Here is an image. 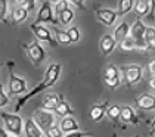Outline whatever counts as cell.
I'll list each match as a JSON object with an SVG mask.
<instances>
[{
  "instance_id": "cell-1",
  "label": "cell",
  "mask_w": 155,
  "mask_h": 137,
  "mask_svg": "<svg viewBox=\"0 0 155 137\" xmlns=\"http://www.w3.org/2000/svg\"><path fill=\"white\" fill-rule=\"evenodd\" d=\"M61 72H62V65L56 64V62L50 64V65L48 67V69H46V72H45L43 80L40 81L33 90L27 91L22 97H19V99H18V102H16V105H15V112H19L25 105H27V102H28V100H31L33 97H36L37 94H40V93H43V91L48 90L49 87L55 86V84H56V81L59 80Z\"/></svg>"
},
{
  "instance_id": "cell-2",
  "label": "cell",
  "mask_w": 155,
  "mask_h": 137,
  "mask_svg": "<svg viewBox=\"0 0 155 137\" xmlns=\"http://www.w3.org/2000/svg\"><path fill=\"white\" fill-rule=\"evenodd\" d=\"M0 118L5 124V130L9 131L12 136H21L22 134V118L18 114H9V112H0Z\"/></svg>"
},
{
  "instance_id": "cell-3",
  "label": "cell",
  "mask_w": 155,
  "mask_h": 137,
  "mask_svg": "<svg viewBox=\"0 0 155 137\" xmlns=\"http://www.w3.org/2000/svg\"><path fill=\"white\" fill-rule=\"evenodd\" d=\"M22 49L25 50L28 59L31 60V64L34 67H40L45 59H46V52L45 49L41 47V44L38 41H33V43H27V44H22Z\"/></svg>"
},
{
  "instance_id": "cell-4",
  "label": "cell",
  "mask_w": 155,
  "mask_h": 137,
  "mask_svg": "<svg viewBox=\"0 0 155 137\" xmlns=\"http://www.w3.org/2000/svg\"><path fill=\"white\" fill-rule=\"evenodd\" d=\"M145 30H146V25L142 22L140 18H137L130 28V37L134 40V46H136L137 50H148L149 49L146 41H145V38H143L145 37Z\"/></svg>"
},
{
  "instance_id": "cell-5",
  "label": "cell",
  "mask_w": 155,
  "mask_h": 137,
  "mask_svg": "<svg viewBox=\"0 0 155 137\" xmlns=\"http://www.w3.org/2000/svg\"><path fill=\"white\" fill-rule=\"evenodd\" d=\"M120 71H121V74H123L127 86L137 84L143 77V69L139 65H134V64L133 65H124V67L120 68Z\"/></svg>"
},
{
  "instance_id": "cell-6",
  "label": "cell",
  "mask_w": 155,
  "mask_h": 137,
  "mask_svg": "<svg viewBox=\"0 0 155 137\" xmlns=\"http://www.w3.org/2000/svg\"><path fill=\"white\" fill-rule=\"evenodd\" d=\"M48 22H52V24H58V18H55V13H53V8L50 5L49 0H45L43 5L40 6L38 9V13H37V18L34 24H48Z\"/></svg>"
},
{
  "instance_id": "cell-7",
  "label": "cell",
  "mask_w": 155,
  "mask_h": 137,
  "mask_svg": "<svg viewBox=\"0 0 155 137\" xmlns=\"http://www.w3.org/2000/svg\"><path fill=\"white\" fill-rule=\"evenodd\" d=\"M33 119H34V122H36L37 126L41 128V131H43V133H46L50 127L55 126V115L52 114V112H49V111L38 109V111L34 112Z\"/></svg>"
},
{
  "instance_id": "cell-8",
  "label": "cell",
  "mask_w": 155,
  "mask_h": 137,
  "mask_svg": "<svg viewBox=\"0 0 155 137\" xmlns=\"http://www.w3.org/2000/svg\"><path fill=\"white\" fill-rule=\"evenodd\" d=\"M30 30L33 31V34L36 35L40 41H45V43H48V44L52 46V47L58 46L56 40L52 37V34H50V30H49L48 27H45V25H41V24H34V22H33L31 25H30Z\"/></svg>"
},
{
  "instance_id": "cell-9",
  "label": "cell",
  "mask_w": 155,
  "mask_h": 137,
  "mask_svg": "<svg viewBox=\"0 0 155 137\" xmlns=\"http://www.w3.org/2000/svg\"><path fill=\"white\" fill-rule=\"evenodd\" d=\"M8 89H9V94L19 96V94L27 91V83H25L22 77H18V75L11 72L9 74V86H8Z\"/></svg>"
},
{
  "instance_id": "cell-10",
  "label": "cell",
  "mask_w": 155,
  "mask_h": 137,
  "mask_svg": "<svg viewBox=\"0 0 155 137\" xmlns=\"http://www.w3.org/2000/svg\"><path fill=\"white\" fill-rule=\"evenodd\" d=\"M95 15L97 18V21L101 24H104L105 27H112L115 21H117V12L111 11V9H102V8H96Z\"/></svg>"
},
{
  "instance_id": "cell-11",
  "label": "cell",
  "mask_w": 155,
  "mask_h": 137,
  "mask_svg": "<svg viewBox=\"0 0 155 137\" xmlns=\"http://www.w3.org/2000/svg\"><path fill=\"white\" fill-rule=\"evenodd\" d=\"M109 108V100H102L101 103H96L90 108L89 115H90V119L95 121V122H101L104 119V116L107 115V109Z\"/></svg>"
},
{
  "instance_id": "cell-12",
  "label": "cell",
  "mask_w": 155,
  "mask_h": 137,
  "mask_svg": "<svg viewBox=\"0 0 155 137\" xmlns=\"http://www.w3.org/2000/svg\"><path fill=\"white\" fill-rule=\"evenodd\" d=\"M134 102H136V106L145 112H149V111L155 109V96L149 94V93H142L140 96L136 97Z\"/></svg>"
},
{
  "instance_id": "cell-13",
  "label": "cell",
  "mask_w": 155,
  "mask_h": 137,
  "mask_svg": "<svg viewBox=\"0 0 155 137\" xmlns=\"http://www.w3.org/2000/svg\"><path fill=\"white\" fill-rule=\"evenodd\" d=\"M120 121H121V122H124V124L139 126V116L136 115L134 109H133L131 106H121Z\"/></svg>"
},
{
  "instance_id": "cell-14",
  "label": "cell",
  "mask_w": 155,
  "mask_h": 137,
  "mask_svg": "<svg viewBox=\"0 0 155 137\" xmlns=\"http://www.w3.org/2000/svg\"><path fill=\"white\" fill-rule=\"evenodd\" d=\"M115 40H114V37L111 34H104L102 35V38H101V41H99V50H101V53L104 55V56H109L112 52H114V49H115Z\"/></svg>"
},
{
  "instance_id": "cell-15",
  "label": "cell",
  "mask_w": 155,
  "mask_h": 137,
  "mask_svg": "<svg viewBox=\"0 0 155 137\" xmlns=\"http://www.w3.org/2000/svg\"><path fill=\"white\" fill-rule=\"evenodd\" d=\"M61 94H55V93H46L41 99V109L43 111H49V112H53L55 108H56V103L59 102Z\"/></svg>"
},
{
  "instance_id": "cell-16",
  "label": "cell",
  "mask_w": 155,
  "mask_h": 137,
  "mask_svg": "<svg viewBox=\"0 0 155 137\" xmlns=\"http://www.w3.org/2000/svg\"><path fill=\"white\" fill-rule=\"evenodd\" d=\"M59 128H61V131H62V133H65V134L80 131V126H78L77 119H74L72 116H65V118H62Z\"/></svg>"
},
{
  "instance_id": "cell-17",
  "label": "cell",
  "mask_w": 155,
  "mask_h": 137,
  "mask_svg": "<svg viewBox=\"0 0 155 137\" xmlns=\"http://www.w3.org/2000/svg\"><path fill=\"white\" fill-rule=\"evenodd\" d=\"M24 133H25V137H43V134H45V133L41 131V128L34 122L33 118H28V119L25 121Z\"/></svg>"
},
{
  "instance_id": "cell-18",
  "label": "cell",
  "mask_w": 155,
  "mask_h": 137,
  "mask_svg": "<svg viewBox=\"0 0 155 137\" xmlns=\"http://www.w3.org/2000/svg\"><path fill=\"white\" fill-rule=\"evenodd\" d=\"M129 34H130V27H129V24L127 22H121L115 28V31H114V34H112V37H114V40H115V44H121L123 41H124V38L126 37H129Z\"/></svg>"
},
{
  "instance_id": "cell-19",
  "label": "cell",
  "mask_w": 155,
  "mask_h": 137,
  "mask_svg": "<svg viewBox=\"0 0 155 137\" xmlns=\"http://www.w3.org/2000/svg\"><path fill=\"white\" fill-rule=\"evenodd\" d=\"M53 112L58 115V116H62V118H65V116H71L72 115V108L70 106V103L64 99L62 94H61L59 102L56 103V108H55Z\"/></svg>"
},
{
  "instance_id": "cell-20",
  "label": "cell",
  "mask_w": 155,
  "mask_h": 137,
  "mask_svg": "<svg viewBox=\"0 0 155 137\" xmlns=\"http://www.w3.org/2000/svg\"><path fill=\"white\" fill-rule=\"evenodd\" d=\"M28 16V11L27 8L22 6H15L12 11V24L13 25H18V24H22Z\"/></svg>"
},
{
  "instance_id": "cell-21",
  "label": "cell",
  "mask_w": 155,
  "mask_h": 137,
  "mask_svg": "<svg viewBox=\"0 0 155 137\" xmlns=\"http://www.w3.org/2000/svg\"><path fill=\"white\" fill-rule=\"evenodd\" d=\"M133 6H134V0H118L117 16H124L133 9Z\"/></svg>"
},
{
  "instance_id": "cell-22",
  "label": "cell",
  "mask_w": 155,
  "mask_h": 137,
  "mask_svg": "<svg viewBox=\"0 0 155 137\" xmlns=\"http://www.w3.org/2000/svg\"><path fill=\"white\" fill-rule=\"evenodd\" d=\"M133 9H134L137 16H148V13H149V5L142 2V0H136Z\"/></svg>"
},
{
  "instance_id": "cell-23",
  "label": "cell",
  "mask_w": 155,
  "mask_h": 137,
  "mask_svg": "<svg viewBox=\"0 0 155 137\" xmlns=\"http://www.w3.org/2000/svg\"><path fill=\"white\" fill-rule=\"evenodd\" d=\"M55 35H56V43L61 46H70L71 44V40L67 34V31H62V30H55Z\"/></svg>"
},
{
  "instance_id": "cell-24",
  "label": "cell",
  "mask_w": 155,
  "mask_h": 137,
  "mask_svg": "<svg viewBox=\"0 0 155 137\" xmlns=\"http://www.w3.org/2000/svg\"><path fill=\"white\" fill-rule=\"evenodd\" d=\"M120 114H121V106H118V105H112V106H109L107 109V115L115 122V124H118Z\"/></svg>"
},
{
  "instance_id": "cell-25",
  "label": "cell",
  "mask_w": 155,
  "mask_h": 137,
  "mask_svg": "<svg viewBox=\"0 0 155 137\" xmlns=\"http://www.w3.org/2000/svg\"><path fill=\"white\" fill-rule=\"evenodd\" d=\"M120 77V69L112 65V64H108L105 69H104V78H118Z\"/></svg>"
},
{
  "instance_id": "cell-26",
  "label": "cell",
  "mask_w": 155,
  "mask_h": 137,
  "mask_svg": "<svg viewBox=\"0 0 155 137\" xmlns=\"http://www.w3.org/2000/svg\"><path fill=\"white\" fill-rule=\"evenodd\" d=\"M145 41H146V44L149 49H152L155 46V28L154 27H146V30H145Z\"/></svg>"
},
{
  "instance_id": "cell-27",
  "label": "cell",
  "mask_w": 155,
  "mask_h": 137,
  "mask_svg": "<svg viewBox=\"0 0 155 137\" xmlns=\"http://www.w3.org/2000/svg\"><path fill=\"white\" fill-rule=\"evenodd\" d=\"M72 19H74V11H72V9H67V11H64L62 13L58 15V21H59L62 25L71 24Z\"/></svg>"
},
{
  "instance_id": "cell-28",
  "label": "cell",
  "mask_w": 155,
  "mask_h": 137,
  "mask_svg": "<svg viewBox=\"0 0 155 137\" xmlns=\"http://www.w3.org/2000/svg\"><path fill=\"white\" fill-rule=\"evenodd\" d=\"M120 49H121L123 52H131V50H134V49H136V46H134V40L130 37V34H129V37H126V38H124V41L120 44Z\"/></svg>"
},
{
  "instance_id": "cell-29",
  "label": "cell",
  "mask_w": 155,
  "mask_h": 137,
  "mask_svg": "<svg viewBox=\"0 0 155 137\" xmlns=\"http://www.w3.org/2000/svg\"><path fill=\"white\" fill-rule=\"evenodd\" d=\"M67 9H70V2L68 0H61L58 3H55V6H53V11H55V15L58 16L59 13H62L64 11H67Z\"/></svg>"
},
{
  "instance_id": "cell-30",
  "label": "cell",
  "mask_w": 155,
  "mask_h": 137,
  "mask_svg": "<svg viewBox=\"0 0 155 137\" xmlns=\"http://www.w3.org/2000/svg\"><path fill=\"white\" fill-rule=\"evenodd\" d=\"M6 16H8V0H0V21L5 24H9Z\"/></svg>"
},
{
  "instance_id": "cell-31",
  "label": "cell",
  "mask_w": 155,
  "mask_h": 137,
  "mask_svg": "<svg viewBox=\"0 0 155 137\" xmlns=\"http://www.w3.org/2000/svg\"><path fill=\"white\" fill-rule=\"evenodd\" d=\"M67 34L70 37L71 43H77V41L80 40V30H78V27H71V28H68Z\"/></svg>"
},
{
  "instance_id": "cell-32",
  "label": "cell",
  "mask_w": 155,
  "mask_h": 137,
  "mask_svg": "<svg viewBox=\"0 0 155 137\" xmlns=\"http://www.w3.org/2000/svg\"><path fill=\"white\" fill-rule=\"evenodd\" d=\"M6 105H9V96L6 94L3 84L0 83V108H5Z\"/></svg>"
},
{
  "instance_id": "cell-33",
  "label": "cell",
  "mask_w": 155,
  "mask_h": 137,
  "mask_svg": "<svg viewBox=\"0 0 155 137\" xmlns=\"http://www.w3.org/2000/svg\"><path fill=\"white\" fill-rule=\"evenodd\" d=\"M45 134H46L48 137H62L64 136V133L61 131V128L58 126H52Z\"/></svg>"
},
{
  "instance_id": "cell-34",
  "label": "cell",
  "mask_w": 155,
  "mask_h": 137,
  "mask_svg": "<svg viewBox=\"0 0 155 137\" xmlns=\"http://www.w3.org/2000/svg\"><path fill=\"white\" fill-rule=\"evenodd\" d=\"M104 83L107 84V87H109L111 90H115L121 84V80H120V77L118 78H104Z\"/></svg>"
},
{
  "instance_id": "cell-35",
  "label": "cell",
  "mask_w": 155,
  "mask_h": 137,
  "mask_svg": "<svg viewBox=\"0 0 155 137\" xmlns=\"http://www.w3.org/2000/svg\"><path fill=\"white\" fill-rule=\"evenodd\" d=\"M155 15V0H149V13H148V19H154Z\"/></svg>"
},
{
  "instance_id": "cell-36",
  "label": "cell",
  "mask_w": 155,
  "mask_h": 137,
  "mask_svg": "<svg viewBox=\"0 0 155 137\" xmlns=\"http://www.w3.org/2000/svg\"><path fill=\"white\" fill-rule=\"evenodd\" d=\"M148 72L151 74V77H155V59H152L149 64H148Z\"/></svg>"
},
{
  "instance_id": "cell-37",
  "label": "cell",
  "mask_w": 155,
  "mask_h": 137,
  "mask_svg": "<svg viewBox=\"0 0 155 137\" xmlns=\"http://www.w3.org/2000/svg\"><path fill=\"white\" fill-rule=\"evenodd\" d=\"M89 136V133H83V131H75V133H70V134H65L62 137H84Z\"/></svg>"
},
{
  "instance_id": "cell-38",
  "label": "cell",
  "mask_w": 155,
  "mask_h": 137,
  "mask_svg": "<svg viewBox=\"0 0 155 137\" xmlns=\"http://www.w3.org/2000/svg\"><path fill=\"white\" fill-rule=\"evenodd\" d=\"M68 2H71V3H74L77 8H80V9H86V6H84V2L86 0H68Z\"/></svg>"
},
{
  "instance_id": "cell-39",
  "label": "cell",
  "mask_w": 155,
  "mask_h": 137,
  "mask_svg": "<svg viewBox=\"0 0 155 137\" xmlns=\"http://www.w3.org/2000/svg\"><path fill=\"white\" fill-rule=\"evenodd\" d=\"M36 9V0H27V11H34Z\"/></svg>"
},
{
  "instance_id": "cell-40",
  "label": "cell",
  "mask_w": 155,
  "mask_h": 137,
  "mask_svg": "<svg viewBox=\"0 0 155 137\" xmlns=\"http://www.w3.org/2000/svg\"><path fill=\"white\" fill-rule=\"evenodd\" d=\"M13 3L16 6H22V8H27V0H13Z\"/></svg>"
},
{
  "instance_id": "cell-41",
  "label": "cell",
  "mask_w": 155,
  "mask_h": 137,
  "mask_svg": "<svg viewBox=\"0 0 155 137\" xmlns=\"http://www.w3.org/2000/svg\"><path fill=\"white\" fill-rule=\"evenodd\" d=\"M0 137H9L8 131H6L5 128H2V127H0Z\"/></svg>"
},
{
  "instance_id": "cell-42",
  "label": "cell",
  "mask_w": 155,
  "mask_h": 137,
  "mask_svg": "<svg viewBox=\"0 0 155 137\" xmlns=\"http://www.w3.org/2000/svg\"><path fill=\"white\" fill-rule=\"evenodd\" d=\"M151 134H154L155 136V118L151 121Z\"/></svg>"
},
{
  "instance_id": "cell-43",
  "label": "cell",
  "mask_w": 155,
  "mask_h": 137,
  "mask_svg": "<svg viewBox=\"0 0 155 137\" xmlns=\"http://www.w3.org/2000/svg\"><path fill=\"white\" fill-rule=\"evenodd\" d=\"M149 86H151L152 89H155V77H151V80H149Z\"/></svg>"
},
{
  "instance_id": "cell-44",
  "label": "cell",
  "mask_w": 155,
  "mask_h": 137,
  "mask_svg": "<svg viewBox=\"0 0 155 137\" xmlns=\"http://www.w3.org/2000/svg\"><path fill=\"white\" fill-rule=\"evenodd\" d=\"M49 2H53V3H58V2H61V0H49Z\"/></svg>"
},
{
  "instance_id": "cell-45",
  "label": "cell",
  "mask_w": 155,
  "mask_h": 137,
  "mask_svg": "<svg viewBox=\"0 0 155 137\" xmlns=\"http://www.w3.org/2000/svg\"><path fill=\"white\" fill-rule=\"evenodd\" d=\"M142 2H145V3H148V5H149V0H142Z\"/></svg>"
},
{
  "instance_id": "cell-46",
  "label": "cell",
  "mask_w": 155,
  "mask_h": 137,
  "mask_svg": "<svg viewBox=\"0 0 155 137\" xmlns=\"http://www.w3.org/2000/svg\"><path fill=\"white\" fill-rule=\"evenodd\" d=\"M9 137H16V136H9Z\"/></svg>"
},
{
  "instance_id": "cell-47",
  "label": "cell",
  "mask_w": 155,
  "mask_h": 137,
  "mask_svg": "<svg viewBox=\"0 0 155 137\" xmlns=\"http://www.w3.org/2000/svg\"><path fill=\"white\" fill-rule=\"evenodd\" d=\"M133 137H139V136H133Z\"/></svg>"
}]
</instances>
